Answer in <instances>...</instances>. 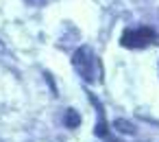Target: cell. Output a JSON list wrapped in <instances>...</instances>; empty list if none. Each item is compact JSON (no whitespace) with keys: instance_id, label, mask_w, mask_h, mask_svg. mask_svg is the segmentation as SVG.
Listing matches in <instances>:
<instances>
[{"instance_id":"cell-1","label":"cell","mask_w":159,"mask_h":142,"mask_svg":"<svg viewBox=\"0 0 159 142\" xmlns=\"http://www.w3.org/2000/svg\"><path fill=\"white\" fill-rule=\"evenodd\" d=\"M157 40V33L150 29V26H139V29H129L122 33L120 37V44L124 48H131V50H137V48H146L148 44H152Z\"/></svg>"},{"instance_id":"cell-2","label":"cell","mask_w":159,"mask_h":142,"mask_svg":"<svg viewBox=\"0 0 159 142\" xmlns=\"http://www.w3.org/2000/svg\"><path fill=\"white\" fill-rule=\"evenodd\" d=\"M72 64H74V68L79 70V74L85 77L87 81H94V68H100L98 57H96V55L92 53V48H87V46H81V48L74 53Z\"/></svg>"},{"instance_id":"cell-3","label":"cell","mask_w":159,"mask_h":142,"mask_svg":"<svg viewBox=\"0 0 159 142\" xmlns=\"http://www.w3.org/2000/svg\"><path fill=\"white\" fill-rule=\"evenodd\" d=\"M92 103L96 105V109H98V125H96V129H94V133L98 135V138H105L107 133H109V125H107V120H105V114H102V109H100V105H98V101L92 96Z\"/></svg>"},{"instance_id":"cell-4","label":"cell","mask_w":159,"mask_h":142,"mask_svg":"<svg viewBox=\"0 0 159 142\" xmlns=\"http://www.w3.org/2000/svg\"><path fill=\"white\" fill-rule=\"evenodd\" d=\"M63 120H66V127H70V129H74V127L81 125V116L76 114V109H68L66 116H63Z\"/></svg>"},{"instance_id":"cell-5","label":"cell","mask_w":159,"mask_h":142,"mask_svg":"<svg viewBox=\"0 0 159 142\" xmlns=\"http://www.w3.org/2000/svg\"><path fill=\"white\" fill-rule=\"evenodd\" d=\"M116 129L118 131H124V133H135V127H131V125H126V120H116Z\"/></svg>"}]
</instances>
